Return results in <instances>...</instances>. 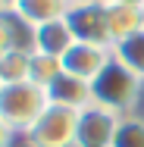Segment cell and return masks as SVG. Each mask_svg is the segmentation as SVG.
I'll return each mask as SVG.
<instances>
[{
	"label": "cell",
	"instance_id": "18",
	"mask_svg": "<svg viewBox=\"0 0 144 147\" xmlns=\"http://www.w3.org/2000/svg\"><path fill=\"white\" fill-rule=\"evenodd\" d=\"M16 3H19V0H0V6H3V13H9V9H13Z\"/></svg>",
	"mask_w": 144,
	"mask_h": 147
},
{
	"label": "cell",
	"instance_id": "17",
	"mask_svg": "<svg viewBox=\"0 0 144 147\" xmlns=\"http://www.w3.org/2000/svg\"><path fill=\"white\" fill-rule=\"evenodd\" d=\"M103 3H132V6H144V0H103Z\"/></svg>",
	"mask_w": 144,
	"mask_h": 147
},
{
	"label": "cell",
	"instance_id": "19",
	"mask_svg": "<svg viewBox=\"0 0 144 147\" xmlns=\"http://www.w3.org/2000/svg\"><path fill=\"white\" fill-rule=\"evenodd\" d=\"M141 28H144V6H141Z\"/></svg>",
	"mask_w": 144,
	"mask_h": 147
},
{
	"label": "cell",
	"instance_id": "11",
	"mask_svg": "<svg viewBox=\"0 0 144 147\" xmlns=\"http://www.w3.org/2000/svg\"><path fill=\"white\" fill-rule=\"evenodd\" d=\"M113 57L122 66H128L138 78H144V28L135 31V34H128V38H122V41H116Z\"/></svg>",
	"mask_w": 144,
	"mask_h": 147
},
{
	"label": "cell",
	"instance_id": "3",
	"mask_svg": "<svg viewBox=\"0 0 144 147\" xmlns=\"http://www.w3.org/2000/svg\"><path fill=\"white\" fill-rule=\"evenodd\" d=\"M75 125H78V113L63 107H47L22 138L28 147H75Z\"/></svg>",
	"mask_w": 144,
	"mask_h": 147
},
{
	"label": "cell",
	"instance_id": "15",
	"mask_svg": "<svg viewBox=\"0 0 144 147\" xmlns=\"http://www.w3.org/2000/svg\"><path fill=\"white\" fill-rule=\"evenodd\" d=\"M13 47H16V44H13V34H9V28H6V22L0 19V57H6Z\"/></svg>",
	"mask_w": 144,
	"mask_h": 147
},
{
	"label": "cell",
	"instance_id": "5",
	"mask_svg": "<svg viewBox=\"0 0 144 147\" xmlns=\"http://www.w3.org/2000/svg\"><path fill=\"white\" fill-rule=\"evenodd\" d=\"M116 113L91 103L78 113V125H75V147H113L116 128H119Z\"/></svg>",
	"mask_w": 144,
	"mask_h": 147
},
{
	"label": "cell",
	"instance_id": "16",
	"mask_svg": "<svg viewBox=\"0 0 144 147\" xmlns=\"http://www.w3.org/2000/svg\"><path fill=\"white\" fill-rule=\"evenodd\" d=\"M13 135H16V131L0 119V147H9V144H13Z\"/></svg>",
	"mask_w": 144,
	"mask_h": 147
},
{
	"label": "cell",
	"instance_id": "8",
	"mask_svg": "<svg viewBox=\"0 0 144 147\" xmlns=\"http://www.w3.org/2000/svg\"><path fill=\"white\" fill-rule=\"evenodd\" d=\"M72 44H75V34H72L66 19H57V22L34 28V53H47V57L63 59L72 50Z\"/></svg>",
	"mask_w": 144,
	"mask_h": 147
},
{
	"label": "cell",
	"instance_id": "13",
	"mask_svg": "<svg viewBox=\"0 0 144 147\" xmlns=\"http://www.w3.org/2000/svg\"><path fill=\"white\" fill-rule=\"evenodd\" d=\"M63 72V59L47 57V53H34L31 50V69H28V82H34L38 88H47L53 78Z\"/></svg>",
	"mask_w": 144,
	"mask_h": 147
},
{
	"label": "cell",
	"instance_id": "10",
	"mask_svg": "<svg viewBox=\"0 0 144 147\" xmlns=\"http://www.w3.org/2000/svg\"><path fill=\"white\" fill-rule=\"evenodd\" d=\"M107 25H110V38L122 41L135 31H141V6L132 3H107Z\"/></svg>",
	"mask_w": 144,
	"mask_h": 147
},
{
	"label": "cell",
	"instance_id": "4",
	"mask_svg": "<svg viewBox=\"0 0 144 147\" xmlns=\"http://www.w3.org/2000/svg\"><path fill=\"white\" fill-rule=\"evenodd\" d=\"M66 22L75 34V41L113 47L110 25H107V3L103 0H72L66 9Z\"/></svg>",
	"mask_w": 144,
	"mask_h": 147
},
{
	"label": "cell",
	"instance_id": "6",
	"mask_svg": "<svg viewBox=\"0 0 144 147\" xmlns=\"http://www.w3.org/2000/svg\"><path fill=\"white\" fill-rule=\"evenodd\" d=\"M110 59H113V47L75 41L72 50L63 57V72H69V75H75V78H85V82H94L97 72H100Z\"/></svg>",
	"mask_w": 144,
	"mask_h": 147
},
{
	"label": "cell",
	"instance_id": "14",
	"mask_svg": "<svg viewBox=\"0 0 144 147\" xmlns=\"http://www.w3.org/2000/svg\"><path fill=\"white\" fill-rule=\"evenodd\" d=\"M113 147H144V116H122Z\"/></svg>",
	"mask_w": 144,
	"mask_h": 147
},
{
	"label": "cell",
	"instance_id": "9",
	"mask_svg": "<svg viewBox=\"0 0 144 147\" xmlns=\"http://www.w3.org/2000/svg\"><path fill=\"white\" fill-rule=\"evenodd\" d=\"M69 3H72V0H19L9 13H16L25 25L38 28V25H47V22L66 19Z\"/></svg>",
	"mask_w": 144,
	"mask_h": 147
},
{
	"label": "cell",
	"instance_id": "12",
	"mask_svg": "<svg viewBox=\"0 0 144 147\" xmlns=\"http://www.w3.org/2000/svg\"><path fill=\"white\" fill-rule=\"evenodd\" d=\"M28 69H31V50L13 47L6 57H0V85L28 82Z\"/></svg>",
	"mask_w": 144,
	"mask_h": 147
},
{
	"label": "cell",
	"instance_id": "7",
	"mask_svg": "<svg viewBox=\"0 0 144 147\" xmlns=\"http://www.w3.org/2000/svg\"><path fill=\"white\" fill-rule=\"evenodd\" d=\"M44 91H47V103L50 107H63V110H72V113H82L85 107L94 103L91 100V82L75 78L69 72H59Z\"/></svg>",
	"mask_w": 144,
	"mask_h": 147
},
{
	"label": "cell",
	"instance_id": "1",
	"mask_svg": "<svg viewBox=\"0 0 144 147\" xmlns=\"http://www.w3.org/2000/svg\"><path fill=\"white\" fill-rule=\"evenodd\" d=\"M141 85H144V78H138L128 66H122L113 57L97 72V78L91 82V100L97 107L116 113V116H132V110L141 97Z\"/></svg>",
	"mask_w": 144,
	"mask_h": 147
},
{
	"label": "cell",
	"instance_id": "2",
	"mask_svg": "<svg viewBox=\"0 0 144 147\" xmlns=\"http://www.w3.org/2000/svg\"><path fill=\"white\" fill-rule=\"evenodd\" d=\"M47 91L38 88L34 82H16V85H0V119L25 135L31 125L41 119V113L47 110Z\"/></svg>",
	"mask_w": 144,
	"mask_h": 147
}]
</instances>
